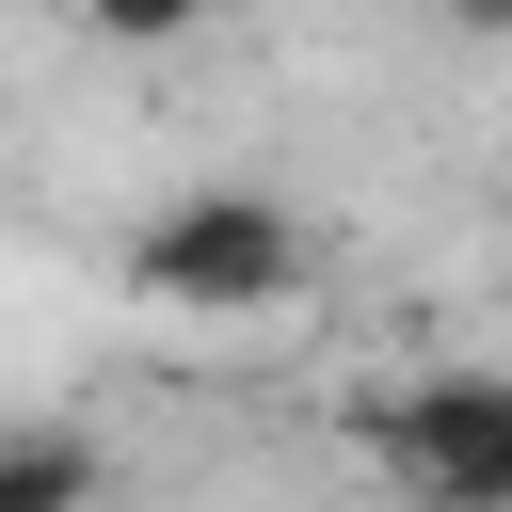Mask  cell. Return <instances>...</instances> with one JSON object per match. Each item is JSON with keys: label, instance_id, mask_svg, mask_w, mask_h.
Segmentation results:
<instances>
[{"label": "cell", "instance_id": "cell-1", "mask_svg": "<svg viewBox=\"0 0 512 512\" xmlns=\"http://www.w3.org/2000/svg\"><path fill=\"white\" fill-rule=\"evenodd\" d=\"M128 288H144V304H176V320H272V304H304V288H320V240H304V208H288V192L208 176V192H176V208H144V224H128Z\"/></svg>", "mask_w": 512, "mask_h": 512}, {"label": "cell", "instance_id": "cell-2", "mask_svg": "<svg viewBox=\"0 0 512 512\" xmlns=\"http://www.w3.org/2000/svg\"><path fill=\"white\" fill-rule=\"evenodd\" d=\"M352 432L384 448V480H400L416 512H512V384H496V368H416V384H384Z\"/></svg>", "mask_w": 512, "mask_h": 512}, {"label": "cell", "instance_id": "cell-3", "mask_svg": "<svg viewBox=\"0 0 512 512\" xmlns=\"http://www.w3.org/2000/svg\"><path fill=\"white\" fill-rule=\"evenodd\" d=\"M0 512H112V448L64 432V416H16L0 432Z\"/></svg>", "mask_w": 512, "mask_h": 512}, {"label": "cell", "instance_id": "cell-4", "mask_svg": "<svg viewBox=\"0 0 512 512\" xmlns=\"http://www.w3.org/2000/svg\"><path fill=\"white\" fill-rule=\"evenodd\" d=\"M64 16H80L96 48H176V32H208L192 0H64Z\"/></svg>", "mask_w": 512, "mask_h": 512}, {"label": "cell", "instance_id": "cell-5", "mask_svg": "<svg viewBox=\"0 0 512 512\" xmlns=\"http://www.w3.org/2000/svg\"><path fill=\"white\" fill-rule=\"evenodd\" d=\"M448 32H512V0H448Z\"/></svg>", "mask_w": 512, "mask_h": 512}, {"label": "cell", "instance_id": "cell-6", "mask_svg": "<svg viewBox=\"0 0 512 512\" xmlns=\"http://www.w3.org/2000/svg\"><path fill=\"white\" fill-rule=\"evenodd\" d=\"M192 16H256V0H192Z\"/></svg>", "mask_w": 512, "mask_h": 512}]
</instances>
